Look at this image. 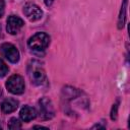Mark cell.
Returning <instances> with one entry per match:
<instances>
[{
    "label": "cell",
    "mask_w": 130,
    "mask_h": 130,
    "mask_svg": "<svg viewBox=\"0 0 130 130\" xmlns=\"http://www.w3.org/2000/svg\"><path fill=\"white\" fill-rule=\"evenodd\" d=\"M28 77L35 85H44L47 83V76L44 71V69L41 67L40 63L32 61L28 65Z\"/></svg>",
    "instance_id": "obj_1"
},
{
    "label": "cell",
    "mask_w": 130,
    "mask_h": 130,
    "mask_svg": "<svg viewBox=\"0 0 130 130\" xmlns=\"http://www.w3.org/2000/svg\"><path fill=\"white\" fill-rule=\"evenodd\" d=\"M50 44V37L46 32H37L29 38L27 45L34 51H44Z\"/></svg>",
    "instance_id": "obj_2"
},
{
    "label": "cell",
    "mask_w": 130,
    "mask_h": 130,
    "mask_svg": "<svg viewBox=\"0 0 130 130\" xmlns=\"http://www.w3.org/2000/svg\"><path fill=\"white\" fill-rule=\"evenodd\" d=\"M6 87L13 94H20L24 91V81L20 75L14 74L10 76L6 82Z\"/></svg>",
    "instance_id": "obj_3"
},
{
    "label": "cell",
    "mask_w": 130,
    "mask_h": 130,
    "mask_svg": "<svg viewBox=\"0 0 130 130\" xmlns=\"http://www.w3.org/2000/svg\"><path fill=\"white\" fill-rule=\"evenodd\" d=\"M39 114L43 120H50L54 117V107L49 99L43 98L39 101Z\"/></svg>",
    "instance_id": "obj_4"
},
{
    "label": "cell",
    "mask_w": 130,
    "mask_h": 130,
    "mask_svg": "<svg viewBox=\"0 0 130 130\" xmlns=\"http://www.w3.org/2000/svg\"><path fill=\"white\" fill-rule=\"evenodd\" d=\"M0 53L1 55L10 61L11 63H16L19 60V52L15 46L9 43H4L0 46Z\"/></svg>",
    "instance_id": "obj_5"
},
{
    "label": "cell",
    "mask_w": 130,
    "mask_h": 130,
    "mask_svg": "<svg viewBox=\"0 0 130 130\" xmlns=\"http://www.w3.org/2000/svg\"><path fill=\"white\" fill-rule=\"evenodd\" d=\"M23 13L30 21H36L43 17L42 9L34 3H26L23 7Z\"/></svg>",
    "instance_id": "obj_6"
},
{
    "label": "cell",
    "mask_w": 130,
    "mask_h": 130,
    "mask_svg": "<svg viewBox=\"0 0 130 130\" xmlns=\"http://www.w3.org/2000/svg\"><path fill=\"white\" fill-rule=\"evenodd\" d=\"M23 24H24V22L20 17H18L16 15H10L7 18L6 29L10 35H16L19 32V30L23 26Z\"/></svg>",
    "instance_id": "obj_7"
},
{
    "label": "cell",
    "mask_w": 130,
    "mask_h": 130,
    "mask_svg": "<svg viewBox=\"0 0 130 130\" xmlns=\"http://www.w3.org/2000/svg\"><path fill=\"white\" fill-rule=\"evenodd\" d=\"M19 116L21 118L22 121L24 122H28V121H31L32 119L36 118L37 116V112L34 108L29 107V106H24L21 110H20V113H19Z\"/></svg>",
    "instance_id": "obj_8"
},
{
    "label": "cell",
    "mask_w": 130,
    "mask_h": 130,
    "mask_svg": "<svg viewBox=\"0 0 130 130\" xmlns=\"http://www.w3.org/2000/svg\"><path fill=\"white\" fill-rule=\"evenodd\" d=\"M18 107V102L14 99H6L1 104V111L5 114H9L15 111Z\"/></svg>",
    "instance_id": "obj_9"
},
{
    "label": "cell",
    "mask_w": 130,
    "mask_h": 130,
    "mask_svg": "<svg viewBox=\"0 0 130 130\" xmlns=\"http://www.w3.org/2000/svg\"><path fill=\"white\" fill-rule=\"evenodd\" d=\"M126 9H127V0H123L121 9H120V13H119V17H118V28H123L124 24H125V19H126Z\"/></svg>",
    "instance_id": "obj_10"
},
{
    "label": "cell",
    "mask_w": 130,
    "mask_h": 130,
    "mask_svg": "<svg viewBox=\"0 0 130 130\" xmlns=\"http://www.w3.org/2000/svg\"><path fill=\"white\" fill-rule=\"evenodd\" d=\"M8 128L9 129H20L21 128V123L19 122L18 119L16 118H11L8 122Z\"/></svg>",
    "instance_id": "obj_11"
},
{
    "label": "cell",
    "mask_w": 130,
    "mask_h": 130,
    "mask_svg": "<svg viewBox=\"0 0 130 130\" xmlns=\"http://www.w3.org/2000/svg\"><path fill=\"white\" fill-rule=\"evenodd\" d=\"M118 108H119V102H117L116 104L113 105L112 107V111H111V119L112 120H116L117 116H118Z\"/></svg>",
    "instance_id": "obj_12"
},
{
    "label": "cell",
    "mask_w": 130,
    "mask_h": 130,
    "mask_svg": "<svg viewBox=\"0 0 130 130\" xmlns=\"http://www.w3.org/2000/svg\"><path fill=\"white\" fill-rule=\"evenodd\" d=\"M7 72H8V67H7V65L0 59V77L5 76V75L7 74Z\"/></svg>",
    "instance_id": "obj_13"
},
{
    "label": "cell",
    "mask_w": 130,
    "mask_h": 130,
    "mask_svg": "<svg viewBox=\"0 0 130 130\" xmlns=\"http://www.w3.org/2000/svg\"><path fill=\"white\" fill-rule=\"evenodd\" d=\"M4 10H5V3H4V0H0V17L4 14Z\"/></svg>",
    "instance_id": "obj_14"
},
{
    "label": "cell",
    "mask_w": 130,
    "mask_h": 130,
    "mask_svg": "<svg viewBox=\"0 0 130 130\" xmlns=\"http://www.w3.org/2000/svg\"><path fill=\"white\" fill-rule=\"evenodd\" d=\"M44 2H45V4L49 7V6H51V5H52V3L54 2V0H44Z\"/></svg>",
    "instance_id": "obj_15"
},
{
    "label": "cell",
    "mask_w": 130,
    "mask_h": 130,
    "mask_svg": "<svg viewBox=\"0 0 130 130\" xmlns=\"http://www.w3.org/2000/svg\"><path fill=\"white\" fill-rule=\"evenodd\" d=\"M34 128H46V129H47V127H44V126H39V125L34 126Z\"/></svg>",
    "instance_id": "obj_16"
}]
</instances>
